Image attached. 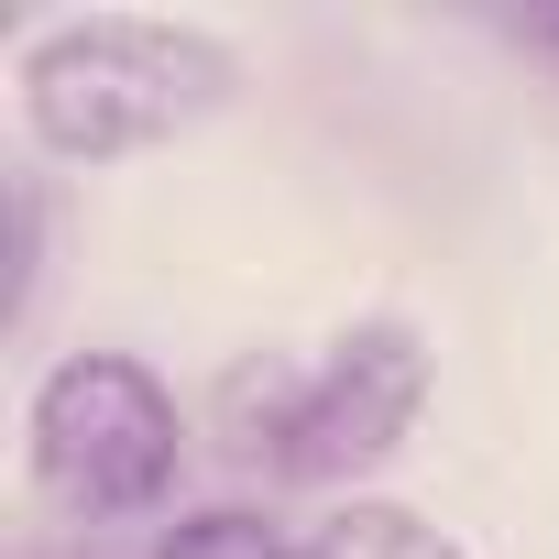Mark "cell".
Masks as SVG:
<instances>
[{
  "instance_id": "7",
  "label": "cell",
  "mask_w": 559,
  "mask_h": 559,
  "mask_svg": "<svg viewBox=\"0 0 559 559\" xmlns=\"http://www.w3.org/2000/svg\"><path fill=\"white\" fill-rule=\"evenodd\" d=\"M515 45H526V56H548V67H559V12H526V23H515Z\"/></svg>"
},
{
  "instance_id": "2",
  "label": "cell",
  "mask_w": 559,
  "mask_h": 559,
  "mask_svg": "<svg viewBox=\"0 0 559 559\" xmlns=\"http://www.w3.org/2000/svg\"><path fill=\"white\" fill-rule=\"evenodd\" d=\"M23 439H34V483L56 515L78 526H121V515H154L187 472V417L176 395L132 362V352H67L34 406H23Z\"/></svg>"
},
{
  "instance_id": "6",
  "label": "cell",
  "mask_w": 559,
  "mask_h": 559,
  "mask_svg": "<svg viewBox=\"0 0 559 559\" xmlns=\"http://www.w3.org/2000/svg\"><path fill=\"white\" fill-rule=\"evenodd\" d=\"M154 559H308V548H297L286 526H263L252 504H209V515H187Z\"/></svg>"
},
{
  "instance_id": "4",
  "label": "cell",
  "mask_w": 559,
  "mask_h": 559,
  "mask_svg": "<svg viewBox=\"0 0 559 559\" xmlns=\"http://www.w3.org/2000/svg\"><path fill=\"white\" fill-rule=\"evenodd\" d=\"M308 559H461V537L439 526V515H417V504H384V493H352L319 537H308Z\"/></svg>"
},
{
  "instance_id": "8",
  "label": "cell",
  "mask_w": 559,
  "mask_h": 559,
  "mask_svg": "<svg viewBox=\"0 0 559 559\" xmlns=\"http://www.w3.org/2000/svg\"><path fill=\"white\" fill-rule=\"evenodd\" d=\"M23 559H99V548H88V537H34Z\"/></svg>"
},
{
  "instance_id": "1",
  "label": "cell",
  "mask_w": 559,
  "mask_h": 559,
  "mask_svg": "<svg viewBox=\"0 0 559 559\" xmlns=\"http://www.w3.org/2000/svg\"><path fill=\"white\" fill-rule=\"evenodd\" d=\"M23 88V132L56 165H132L187 143L230 88L241 56L209 23H165V12H67L12 56Z\"/></svg>"
},
{
  "instance_id": "3",
  "label": "cell",
  "mask_w": 559,
  "mask_h": 559,
  "mask_svg": "<svg viewBox=\"0 0 559 559\" xmlns=\"http://www.w3.org/2000/svg\"><path fill=\"white\" fill-rule=\"evenodd\" d=\"M428 417V341L417 319H352L330 352H308L297 428H286V483H362L384 472Z\"/></svg>"
},
{
  "instance_id": "5",
  "label": "cell",
  "mask_w": 559,
  "mask_h": 559,
  "mask_svg": "<svg viewBox=\"0 0 559 559\" xmlns=\"http://www.w3.org/2000/svg\"><path fill=\"white\" fill-rule=\"evenodd\" d=\"M45 252H56V209H45V176L23 165V176H12V297H0V319H12V330L45 308V274H56Z\"/></svg>"
}]
</instances>
